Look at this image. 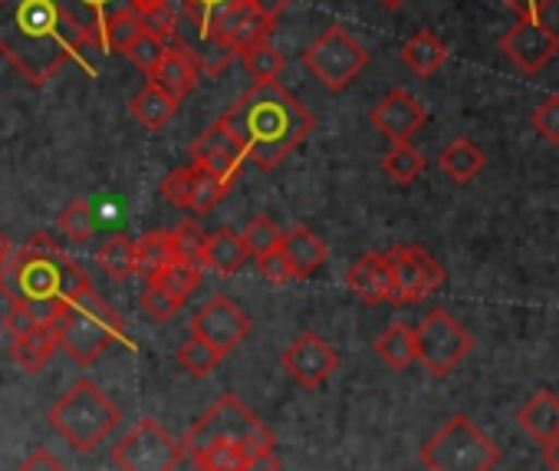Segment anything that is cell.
Wrapping results in <instances>:
<instances>
[{
	"instance_id": "6da1fadb",
	"label": "cell",
	"mask_w": 559,
	"mask_h": 471,
	"mask_svg": "<svg viewBox=\"0 0 559 471\" xmlns=\"http://www.w3.org/2000/svg\"><path fill=\"white\" fill-rule=\"evenodd\" d=\"M0 54L27 83L40 86L70 60L96 73L93 54L106 50L67 0H0Z\"/></svg>"
},
{
	"instance_id": "7a4b0ae2",
	"label": "cell",
	"mask_w": 559,
	"mask_h": 471,
	"mask_svg": "<svg viewBox=\"0 0 559 471\" xmlns=\"http://www.w3.org/2000/svg\"><path fill=\"white\" fill-rule=\"evenodd\" d=\"M86 291H93L90 274L63 255L50 234H34L21 251H11L0 268V294L11 301V307L27 310L37 327H53L67 304Z\"/></svg>"
},
{
	"instance_id": "3957f363",
	"label": "cell",
	"mask_w": 559,
	"mask_h": 471,
	"mask_svg": "<svg viewBox=\"0 0 559 471\" xmlns=\"http://www.w3.org/2000/svg\"><path fill=\"white\" fill-rule=\"evenodd\" d=\"M224 119L243 142L247 158H253V165L263 172L276 168L317 129L313 113L297 96H290L276 80L257 83L253 90H247L227 109Z\"/></svg>"
},
{
	"instance_id": "277c9868",
	"label": "cell",
	"mask_w": 559,
	"mask_h": 471,
	"mask_svg": "<svg viewBox=\"0 0 559 471\" xmlns=\"http://www.w3.org/2000/svg\"><path fill=\"white\" fill-rule=\"evenodd\" d=\"M53 330L60 337V350L73 363L93 366L116 340L126 337V320L96 291H86L83 297L67 304V310L57 317Z\"/></svg>"
},
{
	"instance_id": "5b68a950",
	"label": "cell",
	"mask_w": 559,
	"mask_h": 471,
	"mask_svg": "<svg viewBox=\"0 0 559 471\" xmlns=\"http://www.w3.org/2000/svg\"><path fill=\"white\" fill-rule=\"evenodd\" d=\"M119 419V405L93 379L73 382L50 409V425L83 455L103 445L116 432Z\"/></svg>"
},
{
	"instance_id": "8992f818",
	"label": "cell",
	"mask_w": 559,
	"mask_h": 471,
	"mask_svg": "<svg viewBox=\"0 0 559 471\" xmlns=\"http://www.w3.org/2000/svg\"><path fill=\"white\" fill-rule=\"evenodd\" d=\"M214 441H237L247 448V455L270 451L273 448V432L237 399V396H221L185 435V451H201Z\"/></svg>"
},
{
	"instance_id": "52a82bcc",
	"label": "cell",
	"mask_w": 559,
	"mask_h": 471,
	"mask_svg": "<svg viewBox=\"0 0 559 471\" xmlns=\"http://www.w3.org/2000/svg\"><path fill=\"white\" fill-rule=\"evenodd\" d=\"M428 471H490L500 461V448L467 419L451 415L421 448Z\"/></svg>"
},
{
	"instance_id": "ba28073f",
	"label": "cell",
	"mask_w": 559,
	"mask_h": 471,
	"mask_svg": "<svg viewBox=\"0 0 559 471\" xmlns=\"http://www.w3.org/2000/svg\"><path fill=\"white\" fill-rule=\"evenodd\" d=\"M304 63L326 90L340 93L366 70L369 54L346 27H330L307 47Z\"/></svg>"
},
{
	"instance_id": "9c48e42d",
	"label": "cell",
	"mask_w": 559,
	"mask_h": 471,
	"mask_svg": "<svg viewBox=\"0 0 559 471\" xmlns=\"http://www.w3.org/2000/svg\"><path fill=\"white\" fill-rule=\"evenodd\" d=\"M185 458V441L168 435L155 419L135 422L112 448V461L122 471H175Z\"/></svg>"
},
{
	"instance_id": "30bf717a",
	"label": "cell",
	"mask_w": 559,
	"mask_h": 471,
	"mask_svg": "<svg viewBox=\"0 0 559 471\" xmlns=\"http://www.w3.org/2000/svg\"><path fill=\"white\" fill-rule=\"evenodd\" d=\"M418 363L435 376H448L451 369H457V363L471 353L474 340L471 333L448 314V310H431L418 327Z\"/></svg>"
},
{
	"instance_id": "8fae6325",
	"label": "cell",
	"mask_w": 559,
	"mask_h": 471,
	"mask_svg": "<svg viewBox=\"0 0 559 471\" xmlns=\"http://www.w3.org/2000/svg\"><path fill=\"white\" fill-rule=\"evenodd\" d=\"M392 264V304H418L444 284V268L418 245L385 251Z\"/></svg>"
},
{
	"instance_id": "7c38bea8",
	"label": "cell",
	"mask_w": 559,
	"mask_h": 471,
	"mask_svg": "<svg viewBox=\"0 0 559 471\" xmlns=\"http://www.w3.org/2000/svg\"><path fill=\"white\" fill-rule=\"evenodd\" d=\"M500 54H507L516 70L539 73L549 60L559 57V34L539 17H520V24L500 37Z\"/></svg>"
},
{
	"instance_id": "4fadbf2b",
	"label": "cell",
	"mask_w": 559,
	"mask_h": 471,
	"mask_svg": "<svg viewBox=\"0 0 559 471\" xmlns=\"http://www.w3.org/2000/svg\"><path fill=\"white\" fill-rule=\"evenodd\" d=\"M243 158H247V149L243 142L237 139V132L227 126V119L221 116L214 126H207L194 142H191V165L224 178V181H237L240 168H243Z\"/></svg>"
},
{
	"instance_id": "5bb4252c",
	"label": "cell",
	"mask_w": 559,
	"mask_h": 471,
	"mask_svg": "<svg viewBox=\"0 0 559 471\" xmlns=\"http://www.w3.org/2000/svg\"><path fill=\"white\" fill-rule=\"evenodd\" d=\"M284 369L304 389H320L340 369V353L320 333L307 330V333L294 337V343L284 350Z\"/></svg>"
},
{
	"instance_id": "9a60e30c",
	"label": "cell",
	"mask_w": 559,
	"mask_h": 471,
	"mask_svg": "<svg viewBox=\"0 0 559 471\" xmlns=\"http://www.w3.org/2000/svg\"><path fill=\"white\" fill-rule=\"evenodd\" d=\"M191 333H198L201 340H207L214 350L230 353L234 346H240L250 333V317L224 294L211 297L194 317H191Z\"/></svg>"
},
{
	"instance_id": "2e32d148",
	"label": "cell",
	"mask_w": 559,
	"mask_h": 471,
	"mask_svg": "<svg viewBox=\"0 0 559 471\" xmlns=\"http://www.w3.org/2000/svg\"><path fill=\"white\" fill-rule=\"evenodd\" d=\"M428 122L425 106L408 93V90H392L379 99V106L372 109V126L392 142H412V136Z\"/></svg>"
},
{
	"instance_id": "e0dca14e",
	"label": "cell",
	"mask_w": 559,
	"mask_h": 471,
	"mask_svg": "<svg viewBox=\"0 0 559 471\" xmlns=\"http://www.w3.org/2000/svg\"><path fill=\"white\" fill-rule=\"evenodd\" d=\"M211 34L221 37V40L240 57L243 50H250V47L270 40L273 21L253 8V0H237V4H234L227 14H221V21L211 27Z\"/></svg>"
},
{
	"instance_id": "ac0fdd59",
	"label": "cell",
	"mask_w": 559,
	"mask_h": 471,
	"mask_svg": "<svg viewBox=\"0 0 559 471\" xmlns=\"http://www.w3.org/2000/svg\"><path fill=\"white\" fill-rule=\"evenodd\" d=\"M349 291L366 301V304H385L392 301V264L389 255H362L353 268H349Z\"/></svg>"
},
{
	"instance_id": "d6986e66",
	"label": "cell",
	"mask_w": 559,
	"mask_h": 471,
	"mask_svg": "<svg viewBox=\"0 0 559 471\" xmlns=\"http://www.w3.org/2000/svg\"><path fill=\"white\" fill-rule=\"evenodd\" d=\"M148 80L158 83L165 93H171L181 103L188 93H194V86L201 80V67H198V60L181 44H168V54H165L162 67Z\"/></svg>"
},
{
	"instance_id": "ffe728a7",
	"label": "cell",
	"mask_w": 559,
	"mask_h": 471,
	"mask_svg": "<svg viewBox=\"0 0 559 471\" xmlns=\"http://www.w3.org/2000/svg\"><path fill=\"white\" fill-rule=\"evenodd\" d=\"M250 251L243 245V234H237L234 227H217L214 234H207V245H204V271H214L221 278L237 274L247 264Z\"/></svg>"
},
{
	"instance_id": "44dd1931",
	"label": "cell",
	"mask_w": 559,
	"mask_h": 471,
	"mask_svg": "<svg viewBox=\"0 0 559 471\" xmlns=\"http://www.w3.org/2000/svg\"><path fill=\"white\" fill-rule=\"evenodd\" d=\"M516 422L530 438H536L539 445H549L552 438H559V396L546 389L533 392L516 412Z\"/></svg>"
},
{
	"instance_id": "7402d4cb",
	"label": "cell",
	"mask_w": 559,
	"mask_h": 471,
	"mask_svg": "<svg viewBox=\"0 0 559 471\" xmlns=\"http://www.w3.org/2000/svg\"><path fill=\"white\" fill-rule=\"evenodd\" d=\"M284 255H287V261H290V268H294V278H313L323 264H326V245L317 238V234L307 227V224H297V227H290V231H284Z\"/></svg>"
},
{
	"instance_id": "603a6c76",
	"label": "cell",
	"mask_w": 559,
	"mask_h": 471,
	"mask_svg": "<svg viewBox=\"0 0 559 471\" xmlns=\"http://www.w3.org/2000/svg\"><path fill=\"white\" fill-rule=\"evenodd\" d=\"M60 350V337L53 327H37L24 337H14L11 343V360L24 369V373H40L44 366H50V360Z\"/></svg>"
},
{
	"instance_id": "cb8c5ba5",
	"label": "cell",
	"mask_w": 559,
	"mask_h": 471,
	"mask_svg": "<svg viewBox=\"0 0 559 471\" xmlns=\"http://www.w3.org/2000/svg\"><path fill=\"white\" fill-rule=\"evenodd\" d=\"M438 165H441V172H444L451 181L467 185V181H474V178L484 172L487 155H484V149H480V145H474L471 139H464V136H461V139H451V142L441 149Z\"/></svg>"
},
{
	"instance_id": "d4e9b609",
	"label": "cell",
	"mask_w": 559,
	"mask_h": 471,
	"mask_svg": "<svg viewBox=\"0 0 559 471\" xmlns=\"http://www.w3.org/2000/svg\"><path fill=\"white\" fill-rule=\"evenodd\" d=\"M444 60H448V47L431 34V31H418V34H412L408 40H405V47H402V63L412 70V73H418V76H435L441 67H444Z\"/></svg>"
},
{
	"instance_id": "484cf974",
	"label": "cell",
	"mask_w": 559,
	"mask_h": 471,
	"mask_svg": "<svg viewBox=\"0 0 559 471\" xmlns=\"http://www.w3.org/2000/svg\"><path fill=\"white\" fill-rule=\"evenodd\" d=\"M178 106H181V103H178L171 93H165L158 83H148L142 93L132 96L129 113H132V119H139L145 129H162V126L171 122V116L178 113Z\"/></svg>"
},
{
	"instance_id": "4316f807",
	"label": "cell",
	"mask_w": 559,
	"mask_h": 471,
	"mask_svg": "<svg viewBox=\"0 0 559 471\" xmlns=\"http://www.w3.org/2000/svg\"><path fill=\"white\" fill-rule=\"evenodd\" d=\"M148 31L145 17L135 11V8H122V11H112L103 27H99V37H103V50H112V54H129V47Z\"/></svg>"
},
{
	"instance_id": "83f0119b",
	"label": "cell",
	"mask_w": 559,
	"mask_h": 471,
	"mask_svg": "<svg viewBox=\"0 0 559 471\" xmlns=\"http://www.w3.org/2000/svg\"><path fill=\"white\" fill-rule=\"evenodd\" d=\"M376 353L392 366V369H408L412 363H418V337L412 327L405 323H392L379 340H376Z\"/></svg>"
},
{
	"instance_id": "f1b7e54d",
	"label": "cell",
	"mask_w": 559,
	"mask_h": 471,
	"mask_svg": "<svg viewBox=\"0 0 559 471\" xmlns=\"http://www.w3.org/2000/svg\"><path fill=\"white\" fill-rule=\"evenodd\" d=\"M135 251H139V274L145 278V284L165 271L171 261H175V248H171V231H148L145 238L135 242Z\"/></svg>"
},
{
	"instance_id": "f546056e",
	"label": "cell",
	"mask_w": 559,
	"mask_h": 471,
	"mask_svg": "<svg viewBox=\"0 0 559 471\" xmlns=\"http://www.w3.org/2000/svg\"><path fill=\"white\" fill-rule=\"evenodd\" d=\"M96 261L116 281H129L132 274H139V251H135V242L132 238H109L99 248Z\"/></svg>"
},
{
	"instance_id": "4dcf8cb0",
	"label": "cell",
	"mask_w": 559,
	"mask_h": 471,
	"mask_svg": "<svg viewBox=\"0 0 559 471\" xmlns=\"http://www.w3.org/2000/svg\"><path fill=\"white\" fill-rule=\"evenodd\" d=\"M198 471H243L247 468V448L237 441H214L191 455Z\"/></svg>"
},
{
	"instance_id": "1f68e13d",
	"label": "cell",
	"mask_w": 559,
	"mask_h": 471,
	"mask_svg": "<svg viewBox=\"0 0 559 471\" xmlns=\"http://www.w3.org/2000/svg\"><path fill=\"white\" fill-rule=\"evenodd\" d=\"M221 350H214L207 340H201L198 333H191L181 346H178V366L181 369H188L194 379H204V376H211L214 369H217V363H221Z\"/></svg>"
},
{
	"instance_id": "d6a6232c",
	"label": "cell",
	"mask_w": 559,
	"mask_h": 471,
	"mask_svg": "<svg viewBox=\"0 0 559 471\" xmlns=\"http://www.w3.org/2000/svg\"><path fill=\"white\" fill-rule=\"evenodd\" d=\"M382 172L399 181V185H412L421 172H425V155L412 145V142H399L389 149V155L382 158Z\"/></svg>"
},
{
	"instance_id": "836d02e7",
	"label": "cell",
	"mask_w": 559,
	"mask_h": 471,
	"mask_svg": "<svg viewBox=\"0 0 559 471\" xmlns=\"http://www.w3.org/2000/svg\"><path fill=\"white\" fill-rule=\"evenodd\" d=\"M57 224H60V231L67 234L70 242H76V245H86V242L93 238V231H96V214H93V204H90L86 198H73V201H70V204L60 211Z\"/></svg>"
},
{
	"instance_id": "e575fe53",
	"label": "cell",
	"mask_w": 559,
	"mask_h": 471,
	"mask_svg": "<svg viewBox=\"0 0 559 471\" xmlns=\"http://www.w3.org/2000/svg\"><path fill=\"white\" fill-rule=\"evenodd\" d=\"M240 60H243L247 73H250L257 83H270V80H276L280 73H284V67H287L284 54H280L270 40H263V44H257V47L243 50V54H240Z\"/></svg>"
},
{
	"instance_id": "d590c367",
	"label": "cell",
	"mask_w": 559,
	"mask_h": 471,
	"mask_svg": "<svg viewBox=\"0 0 559 471\" xmlns=\"http://www.w3.org/2000/svg\"><path fill=\"white\" fill-rule=\"evenodd\" d=\"M194 168H198V165H194ZM227 191H230V181H224V178H217V175H211V172L198 168L194 185H191V198H188V211L201 217V214L214 211Z\"/></svg>"
},
{
	"instance_id": "8d00e7d4",
	"label": "cell",
	"mask_w": 559,
	"mask_h": 471,
	"mask_svg": "<svg viewBox=\"0 0 559 471\" xmlns=\"http://www.w3.org/2000/svg\"><path fill=\"white\" fill-rule=\"evenodd\" d=\"M148 284H158L162 291L175 294L178 301H188L198 287H201V268L198 264H185V261H171L165 271H158Z\"/></svg>"
},
{
	"instance_id": "74e56055",
	"label": "cell",
	"mask_w": 559,
	"mask_h": 471,
	"mask_svg": "<svg viewBox=\"0 0 559 471\" xmlns=\"http://www.w3.org/2000/svg\"><path fill=\"white\" fill-rule=\"evenodd\" d=\"M204 245H207V234L201 231L198 221H181L175 231H171V248H175V261H185V264H198L204 261ZM204 271V268H201Z\"/></svg>"
},
{
	"instance_id": "f35d334b",
	"label": "cell",
	"mask_w": 559,
	"mask_h": 471,
	"mask_svg": "<svg viewBox=\"0 0 559 471\" xmlns=\"http://www.w3.org/2000/svg\"><path fill=\"white\" fill-rule=\"evenodd\" d=\"M243 245H247V251H250L253 258H260V255L276 251L280 245H284V231L276 227L273 217L260 214V217H253V221L243 227Z\"/></svg>"
},
{
	"instance_id": "ab89813d",
	"label": "cell",
	"mask_w": 559,
	"mask_h": 471,
	"mask_svg": "<svg viewBox=\"0 0 559 471\" xmlns=\"http://www.w3.org/2000/svg\"><path fill=\"white\" fill-rule=\"evenodd\" d=\"M165 54H168V40L165 37H158L155 31H145L132 47H129V60L145 73V76H152L158 67H162V60H165Z\"/></svg>"
},
{
	"instance_id": "60d3db41",
	"label": "cell",
	"mask_w": 559,
	"mask_h": 471,
	"mask_svg": "<svg viewBox=\"0 0 559 471\" xmlns=\"http://www.w3.org/2000/svg\"><path fill=\"white\" fill-rule=\"evenodd\" d=\"M142 310H145V317L148 320H155V323H168L171 317H178V310L185 307V301H178L175 294H168V291H162L158 284H145V291H142Z\"/></svg>"
},
{
	"instance_id": "b9f144b4",
	"label": "cell",
	"mask_w": 559,
	"mask_h": 471,
	"mask_svg": "<svg viewBox=\"0 0 559 471\" xmlns=\"http://www.w3.org/2000/svg\"><path fill=\"white\" fill-rule=\"evenodd\" d=\"M185 4V14L204 31V34H211V27L221 21V14H227L237 0H181Z\"/></svg>"
},
{
	"instance_id": "7bdbcfd3",
	"label": "cell",
	"mask_w": 559,
	"mask_h": 471,
	"mask_svg": "<svg viewBox=\"0 0 559 471\" xmlns=\"http://www.w3.org/2000/svg\"><path fill=\"white\" fill-rule=\"evenodd\" d=\"M194 175H198V168H194V165H181V168L168 172V175L162 178V195H165V201H171L175 208H188Z\"/></svg>"
},
{
	"instance_id": "ee69618b",
	"label": "cell",
	"mask_w": 559,
	"mask_h": 471,
	"mask_svg": "<svg viewBox=\"0 0 559 471\" xmlns=\"http://www.w3.org/2000/svg\"><path fill=\"white\" fill-rule=\"evenodd\" d=\"M530 122H533V129H536L549 145H559V96H546V99L533 109Z\"/></svg>"
},
{
	"instance_id": "f6af8a7d",
	"label": "cell",
	"mask_w": 559,
	"mask_h": 471,
	"mask_svg": "<svg viewBox=\"0 0 559 471\" xmlns=\"http://www.w3.org/2000/svg\"><path fill=\"white\" fill-rule=\"evenodd\" d=\"M257 271H260V278L270 281V284H287V281H294V268H290L284 248L260 255V258H257Z\"/></svg>"
},
{
	"instance_id": "bcb514c9",
	"label": "cell",
	"mask_w": 559,
	"mask_h": 471,
	"mask_svg": "<svg viewBox=\"0 0 559 471\" xmlns=\"http://www.w3.org/2000/svg\"><path fill=\"white\" fill-rule=\"evenodd\" d=\"M17 471H63V464H60V458H57L53 451L37 448V451H31V455L21 461V468H17Z\"/></svg>"
},
{
	"instance_id": "7dc6e473",
	"label": "cell",
	"mask_w": 559,
	"mask_h": 471,
	"mask_svg": "<svg viewBox=\"0 0 559 471\" xmlns=\"http://www.w3.org/2000/svg\"><path fill=\"white\" fill-rule=\"evenodd\" d=\"M503 4H507L510 11H516L520 17H539L546 8L556 4V0H503Z\"/></svg>"
},
{
	"instance_id": "c3c4849f",
	"label": "cell",
	"mask_w": 559,
	"mask_h": 471,
	"mask_svg": "<svg viewBox=\"0 0 559 471\" xmlns=\"http://www.w3.org/2000/svg\"><path fill=\"white\" fill-rule=\"evenodd\" d=\"M243 471H280V458H276L273 448L270 451H257V455L247 458V468Z\"/></svg>"
},
{
	"instance_id": "681fc988",
	"label": "cell",
	"mask_w": 559,
	"mask_h": 471,
	"mask_svg": "<svg viewBox=\"0 0 559 471\" xmlns=\"http://www.w3.org/2000/svg\"><path fill=\"white\" fill-rule=\"evenodd\" d=\"M290 4H294V0H253V8H257L260 14H266L270 21H276Z\"/></svg>"
},
{
	"instance_id": "f907efd6",
	"label": "cell",
	"mask_w": 559,
	"mask_h": 471,
	"mask_svg": "<svg viewBox=\"0 0 559 471\" xmlns=\"http://www.w3.org/2000/svg\"><path fill=\"white\" fill-rule=\"evenodd\" d=\"M543 461L549 464V471H559V438L543 445Z\"/></svg>"
},
{
	"instance_id": "816d5d0a",
	"label": "cell",
	"mask_w": 559,
	"mask_h": 471,
	"mask_svg": "<svg viewBox=\"0 0 559 471\" xmlns=\"http://www.w3.org/2000/svg\"><path fill=\"white\" fill-rule=\"evenodd\" d=\"M162 4H168V0H129V8H135L142 17H145V14H152V11H158Z\"/></svg>"
},
{
	"instance_id": "f5cc1de1",
	"label": "cell",
	"mask_w": 559,
	"mask_h": 471,
	"mask_svg": "<svg viewBox=\"0 0 559 471\" xmlns=\"http://www.w3.org/2000/svg\"><path fill=\"white\" fill-rule=\"evenodd\" d=\"M11 258V238L4 231H0V268H4V261Z\"/></svg>"
},
{
	"instance_id": "db71d44e",
	"label": "cell",
	"mask_w": 559,
	"mask_h": 471,
	"mask_svg": "<svg viewBox=\"0 0 559 471\" xmlns=\"http://www.w3.org/2000/svg\"><path fill=\"white\" fill-rule=\"evenodd\" d=\"M379 4H382L385 11H399V8L405 4V0H379Z\"/></svg>"
}]
</instances>
